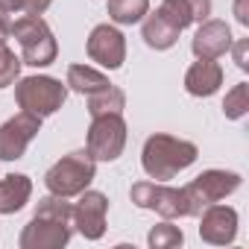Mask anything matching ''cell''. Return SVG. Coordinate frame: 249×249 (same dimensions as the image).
Returning <instances> with one entry per match:
<instances>
[{
	"mask_svg": "<svg viewBox=\"0 0 249 249\" xmlns=\"http://www.w3.org/2000/svg\"><path fill=\"white\" fill-rule=\"evenodd\" d=\"M73 237V205L65 196H44L36 205L33 220L24 226L18 246L21 249H62Z\"/></svg>",
	"mask_w": 249,
	"mask_h": 249,
	"instance_id": "1",
	"label": "cell"
},
{
	"mask_svg": "<svg viewBox=\"0 0 249 249\" xmlns=\"http://www.w3.org/2000/svg\"><path fill=\"white\" fill-rule=\"evenodd\" d=\"M196 156H199V150L194 141H185V138H176L167 132H156L144 141L141 167L150 179L167 182V179H176L182 170H188L196 161Z\"/></svg>",
	"mask_w": 249,
	"mask_h": 249,
	"instance_id": "2",
	"label": "cell"
},
{
	"mask_svg": "<svg viewBox=\"0 0 249 249\" xmlns=\"http://www.w3.org/2000/svg\"><path fill=\"white\" fill-rule=\"evenodd\" d=\"M12 38L21 47V62L30 68H47L59 56L56 36L41 15H21L12 24Z\"/></svg>",
	"mask_w": 249,
	"mask_h": 249,
	"instance_id": "3",
	"label": "cell"
},
{
	"mask_svg": "<svg viewBox=\"0 0 249 249\" xmlns=\"http://www.w3.org/2000/svg\"><path fill=\"white\" fill-rule=\"evenodd\" d=\"M97 176V161L88 156V150H76V153H68L62 156L47 173H44V188L47 194H56V196H79Z\"/></svg>",
	"mask_w": 249,
	"mask_h": 249,
	"instance_id": "4",
	"label": "cell"
},
{
	"mask_svg": "<svg viewBox=\"0 0 249 249\" xmlns=\"http://www.w3.org/2000/svg\"><path fill=\"white\" fill-rule=\"evenodd\" d=\"M68 100V85L56 76H18L15 79V103L21 111H30L36 117L56 114Z\"/></svg>",
	"mask_w": 249,
	"mask_h": 249,
	"instance_id": "5",
	"label": "cell"
},
{
	"mask_svg": "<svg viewBox=\"0 0 249 249\" xmlns=\"http://www.w3.org/2000/svg\"><path fill=\"white\" fill-rule=\"evenodd\" d=\"M126 120L123 114H97L85 135V150L94 161H117L126 150Z\"/></svg>",
	"mask_w": 249,
	"mask_h": 249,
	"instance_id": "6",
	"label": "cell"
},
{
	"mask_svg": "<svg viewBox=\"0 0 249 249\" xmlns=\"http://www.w3.org/2000/svg\"><path fill=\"white\" fill-rule=\"evenodd\" d=\"M129 199L144 208V211H156L164 220H182L191 217L188 208V196L182 188H173L167 182H135L129 188Z\"/></svg>",
	"mask_w": 249,
	"mask_h": 249,
	"instance_id": "7",
	"label": "cell"
},
{
	"mask_svg": "<svg viewBox=\"0 0 249 249\" xmlns=\"http://www.w3.org/2000/svg\"><path fill=\"white\" fill-rule=\"evenodd\" d=\"M240 173L234 170H202L194 182H188L182 191L188 196V208H191V217H199V211L211 202H223L226 196H231L237 188H240Z\"/></svg>",
	"mask_w": 249,
	"mask_h": 249,
	"instance_id": "8",
	"label": "cell"
},
{
	"mask_svg": "<svg viewBox=\"0 0 249 249\" xmlns=\"http://www.w3.org/2000/svg\"><path fill=\"white\" fill-rule=\"evenodd\" d=\"M41 132V117L30 111H18L6 123H0V161H18L24 159L27 147Z\"/></svg>",
	"mask_w": 249,
	"mask_h": 249,
	"instance_id": "9",
	"label": "cell"
},
{
	"mask_svg": "<svg viewBox=\"0 0 249 249\" xmlns=\"http://www.w3.org/2000/svg\"><path fill=\"white\" fill-rule=\"evenodd\" d=\"M88 59L97 62L106 71H120L126 62V36H123L114 24H97L85 41Z\"/></svg>",
	"mask_w": 249,
	"mask_h": 249,
	"instance_id": "10",
	"label": "cell"
},
{
	"mask_svg": "<svg viewBox=\"0 0 249 249\" xmlns=\"http://www.w3.org/2000/svg\"><path fill=\"white\" fill-rule=\"evenodd\" d=\"M108 220V196L103 191H82L79 202H73V231H79L85 240H100L106 234Z\"/></svg>",
	"mask_w": 249,
	"mask_h": 249,
	"instance_id": "11",
	"label": "cell"
},
{
	"mask_svg": "<svg viewBox=\"0 0 249 249\" xmlns=\"http://www.w3.org/2000/svg\"><path fill=\"white\" fill-rule=\"evenodd\" d=\"M199 237L211 246L234 243L237 237V211L223 202H211L199 211Z\"/></svg>",
	"mask_w": 249,
	"mask_h": 249,
	"instance_id": "12",
	"label": "cell"
},
{
	"mask_svg": "<svg viewBox=\"0 0 249 249\" xmlns=\"http://www.w3.org/2000/svg\"><path fill=\"white\" fill-rule=\"evenodd\" d=\"M231 30L226 21H217V18H208L196 27L194 38H191V50L196 59H220L229 53L231 47Z\"/></svg>",
	"mask_w": 249,
	"mask_h": 249,
	"instance_id": "13",
	"label": "cell"
},
{
	"mask_svg": "<svg viewBox=\"0 0 249 249\" xmlns=\"http://www.w3.org/2000/svg\"><path fill=\"white\" fill-rule=\"evenodd\" d=\"M223 68L217 59H196L188 71H185V91L191 97H211L220 91L223 85Z\"/></svg>",
	"mask_w": 249,
	"mask_h": 249,
	"instance_id": "14",
	"label": "cell"
},
{
	"mask_svg": "<svg viewBox=\"0 0 249 249\" xmlns=\"http://www.w3.org/2000/svg\"><path fill=\"white\" fill-rule=\"evenodd\" d=\"M179 30L156 9V12H147L144 21H141V38L150 50H170L176 41H179Z\"/></svg>",
	"mask_w": 249,
	"mask_h": 249,
	"instance_id": "15",
	"label": "cell"
},
{
	"mask_svg": "<svg viewBox=\"0 0 249 249\" xmlns=\"http://www.w3.org/2000/svg\"><path fill=\"white\" fill-rule=\"evenodd\" d=\"M33 196V179L27 173H9L0 179V214H18Z\"/></svg>",
	"mask_w": 249,
	"mask_h": 249,
	"instance_id": "16",
	"label": "cell"
},
{
	"mask_svg": "<svg viewBox=\"0 0 249 249\" xmlns=\"http://www.w3.org/2000/svg\"><path fill=\"white\" fill-rule=\"evenodd\" d=\"M65 85H68V91H76V94L88 97V94L103 91V88L111 85V82H108V76H106L103 71H97V68H91V65H71Z\"/></svg>",
	"mask_w": 249,
	"mask_h": 249,
	"instance_id": "17",
	"label": "cell"
},
{
	"mask_svg": "<svg viewBox=\"0 0 249 249\" xmlns=\"http://www.w3.org/2000/svg\"><path fill=\"white\" fill-rule=\"evenodd\" d=\"M108 21L117 27H132L141 24L144 15L150 12V0H106Z\"/></svg>",
	"mask_w": 249,
	"mask_h": 249,
	"instance_id": "18",
	"label": "cell"
},
{
	"mask_svg": "<svg viewBox=\"0 0 249 249\" xmlns=\"http://www.w3.org/2000/svg\"><path fill=\"white\" fill-rule=\"evenodd\" d=\"M126 108V94L117 85H106L103 91L97 94H88V114L97 117V114H123Z\"/></svg>",
	"mask_w": 249,
	"mask_h": 249,
	"instance_id": "19",
	"label": "cell"
},
{
	"mask_svg": "<svg viewBox=\"0 0 249 249\" xmlns=\"http://www.w3.org/2000/svg\"><path fill=\"white\" fill-rule=\"evenodd\" d=\"M147 243H150L153 249H176V246L185 243V231H182L179 226H173L170 220H164V223H159V226L150 229Z\"/></svg>",
	"mask_w": 249,
	"mask_h": 249,
	"instance_id": "20",
	"label": "cell"
},
{
	"mask_svg": "<svg viewBox=\"0 0 249 249\" xmlns=\"http://www.w3.org/2000/svg\"><path fill=\"white\" fill-rule=\"evenodd\" d=\"M246 111H249V82H237L231 91H226L223 114L229 120H240V117H246Z\"/></svg>",
	"mask_w": 249,
	"mask_h": 249,
	"instance_id": "21",
	"label": "cell"
},
{
	"mask_svg": "<svg viewBox=\"0 0 249 249\" xmlns=\"http://www.w3.org/2000/svg\"><path fill=\"white\" fill-rule=\"evenodd\" d=\"M21 56H15V50L9 47V41H0V91L15 85V79L21 76Z\"/></svg>",
	"mask_w": 249,
	"mask_h": 249,
	"instance_id": "22",
	"label": "cell"
},
{
	"mask_svg": "<svg viewBox=\"0 0 249 249\" xmlns=\"http://www.w3.org/2000/svg\"><path fill=\"white\" fill-rule=\"evenodd\" d=\"M159 12L179 30V33H185L191 24H194V18H191V9H188V3L185 0H161L159 3Z\"/></svg>",
	"mask_w": 249,
	"mask_h": 249,
	"instance_id": "23",
	"label": "cell"
},
{
	"mask_svg": "<svg viewBox=\"0 0 249 249\" xmlns=\"http://www.w3.org/2000/svg\"><path fill=\"white\" fill-rule=\"evenodd\" d=\"M246 50H249V38H237V41H231V47H229V53L234 56V65H237L240 71H249Z\"/></svg>",
	"mask_w": 249,
	"mask_h": 249,
	"instance_id": "24",
	"label": "cell"
},
{
	"mask_svg": "<svg viewBox=\"0 0 249 249\" xmlns=\"http://www.w3.org/2000/svg\"><path fill=\"white\" fill-rule=\"evenodd\" d=\"M185 3H188V9H191L194 24L208 21V15H211V0H185Z\"/></svg>",
	"mask_w": 249,
	"mask_h": 249,
	"instance_id": "25",
	"label": "cell"
},
{
	"mask_svg": "<svg viewBox=\"0 0 249 249\" xmlns=\"http://www.w3.org/2000/svg\"><path fill=\"white\" fill-rule=\"evenodd\" d=\"M53 0H21V15H44Z\"/></svg>",
	"mask_w": 249,
	"mask_h": 249,
	"instance_id": "26",
	"label": "cell"
},
{
	"mask_svg": "<svg viewBox=\"0 0 249 249\" xmlns=\"http://www.w3.org/2000/svg\"><path fill=\"white\" fill-rule=\"evenodd\" d=\"M234 21L240 27H249V0H234Z\"/></svg>",
	"mask_w": 249,
	"mask_h": 249,
	"instance_id": "27",
	"label": "cell"
},
{
	"mask_svg": "<svg viewBox=\"0 0 249 249\" xmlns=\"http://www.w3.org/2000/svg\"><path fill=\"white\" fill-rule=\"evenodd\" d=\"M12 38V21L6 18V12H0V41H9Z\"/></svg>",
	"mask_w": 249,
	"mask_h": 249,
	"instance_id": "28",
	"label": "cell"
},
{
	"mask_svg": "<svg viewBox=\"0 0 249 249\" xmlns=\"http://www.w3.org/2000/svg\"><path fill=\"white\" fill-rule=\"evenodd\" d=\"M0 12H6V15H21V0H0Z\"/></svg>",
	"mask_w": 249,
	"mask_h": 249,
	"instance_id": "29",
	"label": "cell"
}]
</instances>
